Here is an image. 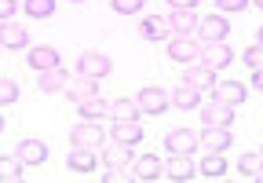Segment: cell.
I'll list each match as a JSON object with an SVG mask.
<instances>
[{"mask_svg": "<svg viewBox=\"0 0 263 183\" xmlns=\"http://www.w3.org/2000/svg\"><path fill=\"white\" fill-rule=\"evenodd\" d=\"M26 15L29 19H51L55 15V0H26Z\"/></svg>", "mask_w": 263, "mask_h": 183, "instance_id": "obj_30", "label": "cell"}, {"mask_svg": "<svg viewBox=\"0 0 263 183\" xmlns=\"http://www.w3.org/2000/svg\"><path fill=\"white\" fill-rule=\"evenodd\" d=\"M110 117L114 121H139L143 110H139L136 99H110Z\"/></svg>", "mask_w": 263, "mask_h": 183, "instance_id": "obj_27", "label": "cell"}, {"mask_svg": "<svg viewBox=\"0 0 263 183\" xmlns=\"http://www.w3.org/2000/svg\"><path fill=\"white\" fill-rule=\"evenodd\" d=\"M252 88H259V92H263V70H252Z\"/></svg>", "mask_w": 263, "mask_h": 183, "instance_id": "obj_37", "label": "cell"}, {"mask_svg": "<svg viewBox=\"0 0 263 183\" xmlns=\"http://www.w3.org/2000/svg\"><path fill=\"white\" fill-rule=\"evenodd\" d=\"M22 161L11 154V158H0V183H11V179H22Z\"/></svg>", "mask_w": 263, "mask_h": 183, "instance_id": "obj_29", "label": "cell"}, {"mask_svg": "<svg viewBox=\"0 0 263 183\" xmlns=\"http://www.w3.org/2000/svg\"><path fill=\"white\" fill-rule=\"evenodd\" d=\"M103 165L106 169H132V147H124V143H110L106 150H103Z\"/></svg>", "mask_w": 263, "mask_h": 183, "instance_id": "obj_21", "label": "cell"}, {"mask_svg": "<svg viewBox=\"0 0 263 183\" xmlns=\"http://www.w3.org/2000/svg\"><path fill=\"white\" fill-rule=\"evenodd\" d=\"M136 103H139V110H143V114H154V117H161L164 110L172 106V96H168V92H161L157 84H146V88H139Z\"/></svg>", "mask_w": 263, "mask_h": 183, "instance_id": "obj_2", "label": "cell"}, {"mask_svg": "<svg viewBox=\"0 0 263 183\" xmlns=\"http://www.w3.org/2000/svg\"><path fill=\"white\" fill-rule=\"evenodd\" d=\"M0 132H4V117H0Z\"/></svg>", "mask_w": 263, "mask_h": 183, "instance_id": "obj_40", "label": "cell"}, {"mask_svg": "<svg viewBox=\"0 0 263 183\" xmlns=\"http://www.w3.org/2000/svg\"><path fill=\"white\" fill-rule=\"evenodd\" d=\"M77 110H81V117H84V121H103V117H110V103H106V99H99V96L81 99V103H77Z\"/></svg>", "mask_w": 263, "mask_h": 183, "instance_id": "obj_26", "label": "cell"}, {"mask_svg": "<svg viewBox=\"0 0 263 183\" xmlns=\"http://www.w3.org/2000/svg\"><path fill=\"white\" fill-rule=\"evenodd\" d=\"M168 22H172V33H194L201 19H197V11H194V8H172Z\"/></svg>", "mask_w": 263, "mask_h": 183, "instance_id": "obj_24", "label": "cell"}, {"mask_svg": "<svg viewBox=\"0 0 263 183\" xmlns=\"http://www.w3.org/2000/svg\"><path fill=\"white\" fill-rule=\"evenodd\" d=\"M172 8H197V0H168Z\"/></svg>", "mask_w": 263, "mask_h": 183, "instance_id": "obj_36", "label": "cell"}, {"mask_svg": "<svg viewBox=\"0 0 263 183\" xmlns=\"http://www.w3.org/2000/svg\"><path fill=\"white\" fill-rule=\"evenodd\" d=\"M172 106L176 110H197V106H201V88H190V84H183L179 81V88L172 92Z\"/></svg>", "mask_w": 263, "mask_h": 183, "instance_id": "obj_22", "label": "cell"}, {"mask_svg": "<svg viewBox=\"0 0 263 183\" xmlns=\"http://www.w3.org/2000/svg\"><path fill=\"white\" fill-rule=\"evenodd\" d=\"M197 176V165L190 154H168V161H164V179H172V183H186Z\"/></svg>", "mask_w": 263, "mask_h": 183, "instance_id": "obj_5", "label": "cell"}, {"mask_svg": "<svg viewBox=\"0 0 263 183\" xmlns=\"http://www.w3.org/2000/svg\"><path fill=\"white\" fill-rule=\"evenodd\" d=\"M26 63H29L33 70H51V66H59V51H55L51 44H37V48H29Z\"/></svg>", "mask_w": 263, "mask_h": 183, "instance_id": "obj_20", "label": "cell"}, {"mask_svg": "<svg viewBox=\"0 0 263 183\" xmlns=\"http://www.w3.org/2000/svg\"><path fill=\"white\" fill-rule=\"evenodd\" d=\"M183 84H190V88H212L216 84V70H209L205 63H201V59H197V63H186L183 66V77H179Z\"/></svg>", "mask_w": 263, "mask_h": 183, "instance_id": "obj_9", "label": "cell"}, {"mask_svg": "<svg viewBox=\"0 0 263 183\" xmlns=\"http://www.w3.org/2000/svg\"><path fill=\"white\" fill-rule=\"evenodd\" d=\"M238 172H241L245 179H256V176L263 172V154H241V161H238Z\"/></svg>", "mask_w": 263, "mask_h": 183, "instance_id": "obj_28", "label": "cell"}, {"mask_svg": "<svg viewBox=\"0 0 263 183\" xmlns=\"http://www.w3.org/2000/svg\"><path fill=\"white\" fill-rule=\"evenodd\" d=\"M197 143H201L205 150H216V154H223V150L234 143V136H230L227 125H205L201 132H197Z\"/></svg>", "mask_w": 263, "mask_h": 183, "instance_id": "obj_6", "label": "cell"}, {"mask_svg": "<svg viewBox=\"0 0 263 183\" xmlns=\"http://www.w3.org/2000/svg\"><path fill=\"white\" fill-rule=\"evenodd\" d=\"M18 103V84L11 77H0V106H15Z\"/></svg>", "mask_w": 263, "mask_h": 183, "instance_id": "obj_31", "label": "cell"}, {"mask_svg": "<svg viewBox=\"0 0 263 183\" xmlns=\"http://www.w3.org/2000/svg\"><path fill=\"white\" fill-rule=\"evenodd\" d=\"M252 4V0H216V11H223V15H234V11H245Z\"/></svg>", "mask_w": 263, "mask_h": 183, "instance_id": "obj_34", "label": "cell"}, {"mask_svg": "<svg viewBox=\"0 0 263 183\" xmlns=\"http://www.w3.org/2000/svg\"><path fill=\"white\" fill-rule=\"evenodd\" d=\"M201 63L209 70H223V66L234 63V51H230L227 41H209V44H201Z\"/></svg>", "mask_w": 263, "mask_h": 183, "instance_id": "obj_4", "label": "cell"}, {"mask_svg": "<svg viewBox=\"0 0 263 183\" xmlns=\"http://www.w3.org/2000/svg\"><path fill=\"white\" fill-rule=\"evenodd\" d=\"M15 158H18L22 165H44V161H48V143H44V139H22V143L15 147Z\"/></svg>", "mask_w": 263, "mask_h": 183, "instance_id": "obj_12", "label": "cell"}, {"mask_svg": "<svg viewBox=\"0 0 263 183\" xmlns=\"http://www.w3.org/2000/svg\"><path fill=\"white\" fill-rule=\"evenodd\" d=\"M70 4H84V0H70Z\"/></svg>", "mask_w": 263, "mask_h": 183, "instance_id": "obj_41", "label": "cell"}, {"mask_svg": "<svg viewBox=\"0 0 263 183\" xmlns=\"http://www.w3.org/2000/svg\"><path fill=\"white\" fill-rule=\"evenodd\" d=\"M110 8L117 15H136V11H143V0H110Z\"/></svg>", "mask_w": 263, "mask_h": 183, "instance_id": "obj_33", "label": "cell"}, {"mask_svg": "<svg viewBox=\"0 0 263 183\" xmlns=\"http://www.w3.org/2000/svg\"><path fill=\"white\" fill-rule=\"evenodd\" d=\"M132 179H164V161L157 154H143L132 161Z\"/></svg>", "mask_w": 263, "mask_h": 183, "instance_id": "obj_13", "label": "cell"}, {"mask_svg": "<svg viewBox=\"0 0 263 183\" xmlns=\"http://www.w3.org/2000/svg\"><path fill=\"white\" fill-rule=\"evenodd\" d=\"M197 41L201 44H209V41H227V33H230V22H227V15L223 11H216V15H205L201 22H197Z\"/></svg>", "mask_w": 263, "mask_h": 183, "instance_id": "obj_3", "label": "cell"}, {"mask_svg": "<svg viewBox=\"0 0 263 183\" xmlns=\"http://www.w3.org/2000/svg\"><path fill=\"white\" fill-rule=\"evenodd\" d=\"M216 99H223V103H230V106H241L245 99H249V88L241 84V81H219V84H212L209 88Z\"/></svg>", "mask_w": 263, "mask_h": 183, "instance_id": "obj_14", "label": "cell"}, {"mask_svg": "<svg viewBox=\"0 0 263 183\" xmlns=\"http://www.w3.org/2000/svg\"><path fill=\"white\" fill-rule=\"evenodd\" d=\"M110 139L124 143V147H136V143H143V125H139V121H114Z\"/></svg>", "mask_w": 263, "mask_h": 183, "instance_id": "obj_17", "label": "cell"}, {"mask_svg": "<svg viewBox=\"0 0 263 183\" xmlns=\"http://www.w3.org/2000/svg\"><path fill=\"white\" fill-rule=\"evenodd\" d=\"M66 70L62 66H51V70H37V92L41 96H51V92H62L66 88Z\"/></svg>", "mask_w": 263, "mask_h": 183, "instance_id": "obj_18", "label": "cell"}, {"mask_svg": "<svg viewBox=\"0 0 263 183\" xmlns=\"http://www.w3.org/2000/svg\"><path fill=\"white\" fill-rule=\"evenodd\" d=\"M234 110H238V106H230V103H223V99L212 96V99L201 106V121H205V125H227V129H230V125H234Z\"/></svg>", "mask_w": 263, "mask_h": 183, "instance_id": "obj_7", "label": "cell"}, {"mask_svg": "<svg viewBox=\"0 0 263 183\" xmlns=\"http://www.w3.org/2000/svg\"><path fill=\"white\" fill-rule=\"evenodd\" d=\"M252 4H256V8H259V11H263V0H252Z\"/></svg>", "mask_w": 263, "mask_h": 183, "instance_id": "obj_38", "label": "cell"}, {"mask_svg": "<svg viewBox=\"0 0 263 183\" xmlns=\"http://www.w3.org/2000/svg\"><path fill=\"white\" fill-rule=\"evenodd\" d=\"M168 59H176V63H197L201 59V41L190 37V33H172L168 37Z\"/></svg>", "mask_w": 263, "mask_h": 183, "instance_id": "obj_1", "label": "cell"}, {"mask_svg": "<svg viewBox=\"0 0 263 183\" xmlns=\"http://www.w3.org/2000/svg\"><path fill=\"white\" fill-rule=\"evenodd\" d=\"M66 96H70V99H91V96H99V81L95 77H88V74H77V77H70V81H66Z\"/></svg>", "mask_w": 263, "mask_h": 183, "instance_id": "obj_15", "label": "cell"}, {"mask_svg": "<svg viewBox=\"0 0 263 183\" xmlns=\"http://www.w3.org/2000/svg\"><path fill=\"white\" fill-rule=\"evenodd\" d=\"M194 147H201V143H197V132H190V129H172L164 136V150L168 154H194Z\"/></svg>", "mask_w": 263, "mask_h": 183, "instance_id": "obj_10", "label": "cell"}, {"mask_svg": "<svg viewBox=\"0 0 263 183\" xmlns=\"http://www.w3.org/2000/svg\"><path fill=\"white\" fill-rule=\"evenodd\" d=\"M110 70H114V63H110V55H103V51H84L81 63H77V74H88L95 81H103Z\"/></svg>", "mask_w": 263, "mask_h": 183, "instance_id": "obj_8", "label": "cell"}, {"mask_svg": "<svg viewBox=\"0 0 263 183\" xmlns=\"http://www.w3.org/2000/svg\"><path fill=\"white\" fill-rule=\"evenodd\" d=\"M4 19H15V0H0V22Z\"/></svg>", "mask_w": 263, "mask_h": 183, "instance_id": "obj_35", "label": "cell"}, {"mask_svg": "<svg viewBox=\"0 0 263 183\" xmlns=\"http://www.w3.org/2000/svg\"><path fill=\"white\" fill-rule=\"evenodd\" d=\"M259 154H263V150H259Z\"/></svg>", "mask_w": 263, "mask_h": 183, "instance_id": "obj_42", "label": "cell"}, {"mask_svg": "<svg viewBox=\"0 0 263 183\" xmlns=\"http://www.w3.org/2000/svg\"><path fill=\"white\" fill-rule=\"evenodd\" d=\"M139 33L146 41H168L172 37V22H168V15H146L143 26H139Z\"/></svg>", "mask_w": 263, "mask_h": 183, "instance_id": "obj_16", "label": "cell"}, {"mask_svg": "<svg viewBox=\"0 0 263 183\" xmlns=\"http://www.w3.org/2000/svg\"><path fill=\"white\" fill-rule=\"evenodd\" d=\"M197 176H205V179H223V176H227V161H223V154H216V150H205L201 165H197Z\"/></svg>", "mask_w": 263, "mask_h": 183, "instance_id": "obj_25", "label": "cell"}, {"mask_svg": "<svg viewBox=\"0 0 263 183\" xmlns=\"http://www.w3.org/2000/svg\"><path fill=\"white\" fill-rule=\"evenodd\" d=\"M26 44H29L26 26H15L11 19H4V26H0V48H26Z\"/></svg>", "mask_w": 263, "mask_h": 183, "instance_id": "obj_23", "label": "cell"}, {"mask_svg": "<svg viewBox=\"0 0 263 183\" xmlns=\"http://www.w3.org/2000/svg\"><path fill=\"white\" fill-rule=\"evenodd\" d=\"M70 143H77V147H99V143H106V132H103L99 121H81V125L70 132Z\"/></svg>", "mask_w": 263, "mask_h": 183, "instance_id": "obj_11", "label": "cell"}, {"mask_svg": "<svg viewBox=\"0 0 263 183\" xmlns=\"http://www.w3.org/2000/svg\"><path fill=\"white\" fill-rule=\"evenodd\" d=\"M70 172H95V147H73L70 158H66Z\"/></svg>", "mask_w": 263, "mask_h": 183, "instance_id": "obj_19", "label": "cell"}, {"mask_svg": "<svg viewBox=\"0 0 263 183\" xmlns=\"http://www.w3.org/2000/svg\"><path fill=\"white\" fill-rule=\"evenodd\" d=\"M245 66H249V70H263V44H259V41L245 48Z\"/></svg>", "mask_w": 263, "mask_h": 183, "instance_id": "obj_32", "label": "cell"}, {"mask_svg": "<svg viewBox=\"0 0 263 183\" xmlns=\"http://www.w3.org/2000/svg\"><path fill=\"white\" fill-rule=\"evenodd\" d=\"M256 41H259V44H263V26H259V37H256Z\"/></svg>", "mask_w": 263, "mask_h": 183, "instance_id": "obj_39", "label": "cell"}]
</instances>
